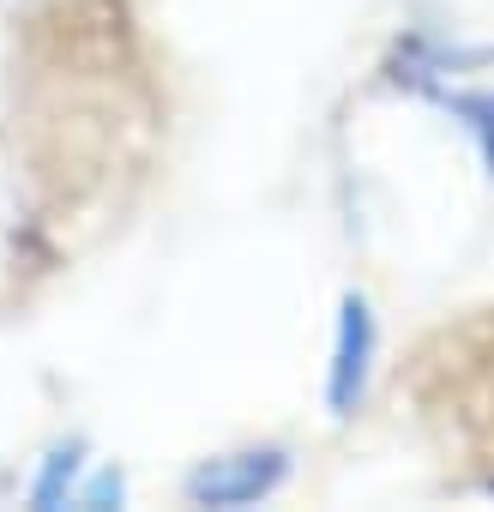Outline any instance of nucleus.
Instances as JSON below:
<instances>
[{
	"label": "nucleus",
	"mask_w": 494,
	"mask_h": 512,
	"mask_svg": "<svg viewBox=\"0 0 494 512\" xmlns=\"http://www.w3.org/2000/svg\"><path fill=\"white\" fill-rule=\"evenodd\" d=\"M284 476H290V452L284 446H247V452H223V458H205L199 470H187L181 494L193 506L235 512V506H260L266 494H278Z\"/></svg>",
	"instance_id": "nucleus-1"
},
{
	"label": "nucleus",
	"mask_w": 494,
	"mask_h": 512,
	"mask_svg": "<svg viewBox=\"0 0 494 512\" xmlns=\"http://www.w3.org/2000/svg\"><path fill=\"white\" fill-rule=\"evenodd\" d=\"M446 109L470 127V139L482 145V163L494 175V91H458V97H446Z\"/></svg>",
	"instance_id": "nucleus-3"
},
{
	"label": "nucleus",
	"mask_w": 494,
	"mask_h": 512,
	"mask_svg": "<svg viewBox=\"0 0 494 512\" xmlns=\"http://www.w3.org/2000/svg\"><path fill=\"white\" fill-rule=\"evenodd\" d=\"M368 374H374V308H368V296L350 290L338 302V338H332V368H326V410L338 422L362 410Z\"/></svg>",
	"instance_id": "nucleus-2"
},
{
	"label": "nucleus",
	"mask_w": 494,
	"mask_h": 512,
	"mask_svg": "<svg viewBox=\"0 0 494 512\" xmlns=\"http://www.w3.org/2000/svg\"><path fill=\"white\" fill-rule=\"evenodd\" d=\"M73 476H79V446H55L49 452V464H43V476L31 482V506H61L67 494H73Z\"/></svg>",
	"instance_id": "nucleus-4"
},
{
	"label": "nucleus",
	"mask_w": 494,
	"mask_h": 512,
	"mask_svg": "<svg viewBox=\"0 0 494 512\" xmlns=\"http://www.w3.org/2000/svg\"><path fill=\"white\" fill-rule=\"evenodd\" d=\"M109 500L121 506V476H115V470H103V476H97V482L79 494V506H109Z\"/></svg>",
	"instance_id": "nucleus-5"
}]
</instances>
